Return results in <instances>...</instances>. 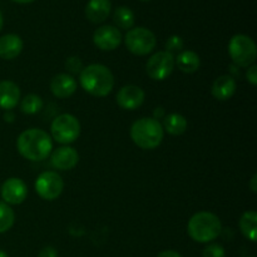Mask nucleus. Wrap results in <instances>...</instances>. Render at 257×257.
<instances>
[{
    "label": "nucleus",
    "instance_id": "obj_1",
    "mask_svg": "<svg viewBox=\"0 0 257 257\" xmlns=\"http://www.w3.org/2000/svg\"><path fill=\"white\" fill-rule=\"evenodd\" d=\"M17 148L23 157L37 162L49 157L53 150V142L45 131L30 128L18 137Z\"/></svg>",
    "mask_w": 257,
    "mask_h": 257
},
{
    "label": "nucleus",
    "instance_id": "obj_2",
    "mask_svg": "<svg viewBox=\"0 0 257 257\" xmlns=\"http://www.w3.org/2000/svg\"><path fill=\"white\" fill-rule=\"evenodd\" d=\"M79 82L83 89L94 97H105L114 87L113 73L103 64H90L87 68H83Z\"/></svg>",
    "mask_w": 257,
    "mask_h": 257
},
{
    "label": "nucleus",
    "instance_id": "obj_3",
    "mask_svg": "<svg viewBox=\"0 0 257 257\" xmlns=\"http://www.w3.org/2000/svg\"><path fill=\"white\" fill-rule=\"evenodd\" d=\"M165 131L160 120L152 117L137 119L131 127L133 143L142 150H155L162 143Z\"/></svg>",
    "mask_w": 257,
    "mask_h": 257
},
{
    "label": "nucleus",
    "instance_id": "obj_4",
    "mask_svg": "<svg viewBox=\"0 0 257 257\" xmlns=\"http://www.w3.org/2000/svg\"><path fill=\"white\" fill-rule=\"evenodd\" d=\"M222 231L221 221L215 213L197 212L190 218L187 225V232L193 241L200 243H207L216 240Z\"/></svg>",
    "mask_w": 257,
    "mask_h": 257
},
{
    "label": "nucleus",
    "instance_id": "obj_5",
    "mask_svg": "<svg viewBox=\"0 0 257 257\" xmlns=\"http://www.w3.org/2000/svg\"><path fill=\"white\" fill-rule=\"evenodd\" d=\"M228 53L238 67L248 68L255 63L257 57V48L255 42L250 37L243 34L233 35L228 43Z\"/></svg>",
    "mask_w": 257,
    "mask_h": 257
},
{
    "label": "nucleus",
    "instance_id": "obj_6",
    "mask_svg": "<svg viewBox=\"0 0 257 257\" xmlns=\"http://www.w3.org/2000/svg\"><path fill=\"white\" fill-rule=\"evenodd\" d=\"M52 136L58 143L62 145H69L78 140L80 135V123L74 115L72 114H60L53 120L50 125Z\"/></svg>",
    "mask_w": 257,
    "mask_h": 257
},
{
    "label": "nucleus",
    "instance_id": "obj_7",
    "mask_svg": "<svg viewBox=\"0 0 257 257\" xmlns=\"http://www.w3.org/2000/svg\"><path fill=\"white\" fill-rule=\"evenodd\" d=\"M124 43L127 49L136 55H147L155 49L156 35L147 28H135L130 29L125 34Z\"/></svg>",
    "mask_w": 257,
    "mask_h": 257
},
{
    "label": "nucleus",
    "instance_id": "obj_8",
    "mask_svg": "<svg viewBox=\"0 0 257 257\" xmlns=\"http://www.w3.org/2000/svg\"><path fill=\"white\" fill-rule=\"evenodd\" d=\"M63 188H64L63 178L53 171L40 173L35 181V191L43 200H57L62 195Z\"/></svg>",
    "mask_w": 257,
    "mask_h": 257
},
{
    "label": "nucleus",
    "instance_id": "obj_9",
    "mask_svg": "<svg viewBox=\"0 0 257 257\" xmlns=\"http://www.w3.org/2000/svg\"><path fill=\"white\" fill-rule=\"evenodd\" d=\"M175 57L168 52H157L148 59L146 72L155 80H165L175 69Z\"/></svg>",
    "mask_w": 257,
    "mask_h": 257
},
{
    "label": "nucleus",
    "instance_id": "obj_10",
    "mask_svg": "<svg viewBox=\"0 0 257 257\" xmlns=\"http://www.w3.org/2000/svg\"><path fill=\"white\" fill-rule=\"evenodd\" d=\"M93 42L100 50L112 52V50L117 49L122 43V34H120L119 29L113 25H103L94 32Z\"/></svg>",
    "mask_w": 257,
    "mask_h": 257
},
{
    "label": "nucleus",
    "instance_id": "obj_11",
    "mask_svg": "<svg viewBox=\"0 0 257 257\" xmlns=\"http://www.w3.org/2000/svg\"><path fill=\"white\" fill-rule=\"evenodd\" d=\"M28 196V187L20 178H8L2 186V197L7 205H20Z\"/></svg>",
    "mask_w": 257,
    "mask_h": 257
},
{
    "label": "nucleus",
    "instance_id": "obj_12",
    "mask_svg": "<svg viewBox=\"0 0 257 257\" xmlns=\"http://www.w3.org/2000/svg\"><path fill=\"white\" fill-rule=\"evenodd\" d=\"M145 97L146 94L142 88L130 84L118 90L115 100H117V104L123 109L135 110L143 104Z\"/></svg>",
    "mask_w": 257,
    "mask_h": 257
},
{
    "label": "nucleus",
    "instance_id": "obj_13",
    "mask_svg": "<svg viewBox=\"0 0 257 257\" xmlns=\"http://www.w3.org/2000/svg\"><path fill=\"white\" fill-rule=\"evenodd\" d=\"M50 161H52L53 167H55L57 170L69 171L74 168L77 163L79 162V155L74 148L64 146V147L57 148L52 153Z\"/></svg>",
    "mask_w": 257,
    "mask_h": 257
},
{
    "label": "nucleus",
    "instance_id": "obj_14",
    "mask_svg": "<svg viewBox=\"0 0 257 257\" xmlns=\"http://www.w3.org/2000/svg\"><path fill=\"white\" fill-rule=\"evenodd\" d=\"M50 90H52L53 95L57 98H69L73 95L77 90V82L74 78L65 73H60L53 77L52 82H50Z\"/></svg>",
    "mask_w": 257,
    "mask_h": 257
},
{
    "label": "nucleus",
    "instance_id": "obj_15",
    "mask_svg": "<svg viewBox=\"0 0 257 257\" xmlns=\"http://www.w3.org/2000/svg\"><path fill=\"white\" fill-rule=\"evenodd\" d=\"M110 9V0H89L85 7V17L89 22L99 24L109 17Z\"/></svg>",
    "mask_w": 257,
    "mask_h": 257
},
{
    "label": "nucleus",
    "instance_id": "obj_16",
    "mask_svg": "<svg viewBox=\"0 0 257 257\" xmlns=\"http://www.w3.org/2000/svg\"><path fill=\"white\" fill-rule=\"evenodd\" d=\"M20 99V89L14 82L3 80L0 82V108L10 110L17 107Z\"/></svg>",
    "mask_w": 257,
    "mask_h": 257
},
{
    "label": "nucleus",
    "instance_id": "obj_17",
    "mask_svg": "<svg viewBox=\"0 0 257 257\" xmlns=\"http://www.w3.org/2000/svg\"><path fill=\"white\" fill-rule=\"evenodd\" d=\"M23 50V40L17 34H5L0 38V58L4 60L15 59Z\"/></svg>",
    "mask_w": 257,
    "mask_h": 257
},
{
    "label": "nucleus",
    "instance_id": "obj_18",
    "mask_svg": "<svg viewBox=\"0 0 257 257\" xmlns=\"http://www.w3.org/2000/svg\"><path fill=\"white\" fill-rule=\"evenodd\" d=\"M236 82L231 75H221L213 82L211 93L217 100H227L235 94Z\"/></svg>",
    "mask_w": 257,
    "mask_h": 257
},
{
    "label": "nucleus",
    "instance_id": "obj_19",
    "mask_svg": "<svg viewBox=\"0 0 257 257\" xmlns=\"http://www.w3.org/2000/svg\"><path fill=\"white\" fill-rule=\"evenodd\" d=\"M175 64H177L181 72L191 74L197 72L201 65V59L197 53L192 50H183L177 55V59H175Z\"/></svg>",
    "mask_w": 257,
    "mask_h": 257
},
{
    "label": "nucleus",
    "instance_id": "obj_20",
    "mask_svg": "<svg viewBox=\"0 0 257 257\" xmlns=\"http://www.w3.org/2000/svg\"><path fill=\"white\" fill-rule=\"evenodd\" d=\"M163 131L172 136H181L187 130V119L180 113H171L163 119Z\"/></svg>",
    "mask_w": 257,
    "mask_h": 257
},
{
    "label": "nucleus",
    "instance_id": "obj_21",
    "mask_svg": "<svg viewBox=\"0 0 257 257\" xmlns=\"http://www.w3.org/2000/svg\"><path fill=\"white\" fill-rule=\"evenodd\" d=\"M257 213L255 211H247L240 218V230L242 235L251 242H256Z\"/></svg>",
    "mask_w": 257,
    "mask_h": 257
},
{
    "label": "nucleus",
    "instance_id": "obj_22",
    "mask_svg": "<svg viewBox=\"0 0 257 257\" xmlns=\"http://www.w3.org/2000/svg\"><path fill=\"white\" fill-rule=\"evenodd\" d=\"M113 20H114L117 27L120 28V29H131L135 25V13L127 7H119L115 9Z\"/></svg>",
    "mask_w": 257,
    "mask_h": 257
},
{
    "label": "nucleus",
    "instance_id": "obj_23",
    "mask_svg": "<svg viewBox=\"0 0 257 257\" xmlns=\"http://www.w3.org/2000/svg\"><path fill=\"white\" fill-rule=\"evenodd\" d=\"M43 108V100L37 94H28L20 103V109L24 114H37Z\"/></svg>",
    "mask_w": 257,
    "mask_h": 257
},
{
    "label": "nucleus",
    "instance_id": "obj_24",
    "mask_svg": "<svg viewBox=\"0 0 257 257\" xmlns=\"http://www.w3.org/2000/svg\"><path fill=\"white\" fill-rule=\"evenodd\" d=\"M15 221V213L9 205L0 202V233H4L13 227Z\"/></svg>",
    "mask_w": 257,
    "mask_h": 257
},
{
    "label": "nucleus",
    "instance_id": "obj_25",
    "mask_svg": "<svg viewBox=\"0 0 257 257\" xmlns=\"http://www.w3.org/2000/svg\"><path fill=\"white\" fill-rule=\"evenodd\" d=\"M182 48H183V40L182 38L178 37V35H172V37L168 38L167 42H166V52L171 53V54L181 52Z\"/></svg>",
    "mask_w": 257,
    "mask_h": 257
},
{
    "label": "nucleus",
    "instance_id": "obj_26",
    "mask_svg": "<svg viewBox=\"0 0 257 257\" xmlns=\"http://www.w3.org/2000/svg\"><path fill=\"white\" fill-rule=\"evenodd\" d=\"M225 248L218 243H211L203 250V257H225Z\"/></svg>",
    "mask_w": 257,
    "mask_h": 257
},
{
    "label": "nucleus",
    "instance_id": "obj_27",
    "mask_svg": "<svg viewBox=\"0 0 257 257\" xmlns=\"http://www.w3.org/2000/svg\"><path fill=\"white\" fill-rule=\"evenodd\" d=\"M65 68L72 74H77L83 70V63L78 57H69L65 60Z\"/></svg>",
    "mask_w": 257,
    "mask_h": 257
},
{
    "label": "nucleus",
    "instance_id": "obj_28",
    "mask_svg": "<svg viewBox=\"0 0 257 257\" xmlns=\"http://www.w3.org/2000/svg\"><path fill=\"white\" fill-rule=\"evenodd\" d=\"M246 78H247V80L252 85L257 84V67L255 64L250 65V67L247 68V72H246Z\"/></svg>",
    "mask_w": 257,
    "mask_h": 257
},
{
    "label": "nucleus",
    "instance_id": "obj_29",
    "mask_svg": "<svg viewBox=\"0 0 257 257\" xmlns=\"http://www.w3.org/2000/svg\"><path fill=\"white\" fill-rule=\"evenodd\" d=\"M38 257H58V252L53 246H47V247L42 248Z\"/></svg>",
    "mask_w": 257,
    "mask_h": 257
},
{
    "label": "nucleus",
    "instance_id": "obj_30",
    "mask_svg": "<svg viewBox=\"0 0 257 257\" xmlns=\"http://www.w3.org/2000/svg\"><path fill=\"white\" fill-rule=\"evenodd\" d=\"M157 257H182V256L173 250H166V251H162V252L158 253Z\"/></svg>",
    "mask_w": 257,
    "mask_h": 257
},
{
    "label": "nucleus",
    "instance_id": "obj_31",
    "mask_svg": "<svg viewBox=\"0 0 257 257\" xmlns=\"http://www.w3.org/2000/svg\"><path fill=\"white\" fill-rule=\"evenodd\" d=\"M257 175H253L252 178H251V182H250V188L253 193L257 192Z\"/></svg>",
    "mask_w": 257,
    "mask_h": 257
},
{
    "label": "nucleus",
    "instance_id": "obj_32",
    "mask_svg": "<svg viewBox=\"0 0 257 257\" xmlns=\"http://www.w3.org/2000/svg\"><path fill=\"white\" fill-rule=\"evenodd\" d=\"M163 114H165V112H163L162 108H156V110L153 112V115H155V117H152V118H155V119L158 120L160 118L163 117Z\"/></svg>",
    "mask_w": 257,
    "mask_h": 257
},
{
    "label": "nucleus",
    "instance_id": "obj_33",
    "mask_svg": "<svg viewBox=\"0 0 257 257\" xmlns=\"http://www.w3.org/2000/svg\"><path fill=\"white\" fill-rule=\"evenodd\" d=\"M13 2L18 3V4H29V3L35 2V0H13Z\"/></svg>",
    "mask_w": 257,
    "mask_h": 257
},
{
    "label": "nucleus",
    "instance_id": "obj_34",
    "mask_svg": "<svg viewBox=\"0 0 257 257\" xmlns=\"http://www.w3.org/2000/svg\"><path fill=\"white\" fill-rule=\"evenodd\" d=\"M0 257H9V256H8L7 252H4V251L0 250Z\"/></svg>",
    "mask_w": 257,
    "mask_h": 257
},
{
    "label": "nucleus",
    "instance_id": "obj_35",
    "mask_svg": "<svg viewBox=\"0 0 257 257\" xmlns=\"http://www.w3.org/2000/svg\"><path fill=\"white\" fill-rule=\"evenodd\" d=\"M2 28H3V15L2 13H0V30H2Z\"/></svg>",
    "mask_w": 257,
    "mask_h": 257
},
{
    "label": "nucleus",
    "instance_id": "obj_36",
    "mask_svg": "<svg viewBox=\"0 0 257 257\" xmlns=\"http://www.w3.org/2000/svg\"><path fill=\"white\" fill-rule=\"evenodd\" d=\"M143 2H146V0H143Z\"/></svg>",
    "mask_w": 257,
    "mask_h": 257
},
{
    "label": "nucleus",
    "instance_id": "obj_37",
    "mask_svg": "<svg viewBox=\"0 0 257 257\" xmlns=\"http://www.w3.org/2000/svg\"><path fill=\"white\" fill-rule=\"evenodd\" d=\"M251 257H253V256H251Z\"/></svg>",
    "mask_w": 257,
    "mask_h": 257
}]
</instances>
